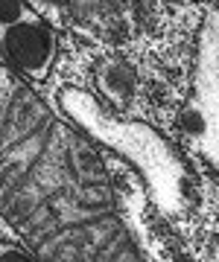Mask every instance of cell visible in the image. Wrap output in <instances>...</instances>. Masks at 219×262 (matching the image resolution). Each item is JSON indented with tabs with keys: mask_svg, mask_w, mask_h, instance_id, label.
Here are the masks:
<instances>
[{
	"mask_svg": "<svg viewBox=\"0 0 219 262\" xmlns=\"http://www.w3.org/2000/svg\"><path fill=\"white\" fill-rule=\"evenodd\" d=\"M58 108L76 128H82L94 143L117 151L126 158L149 189V198L164 215H181L190 207V175L187 163L181 160L164 134L137 120H120L111 114L91 91L82 88H62L58 91Z\"/></svg>",
	"mask_w": 219,
	"mask_h": 262,
	"instance_id": "obj_1",
	"label": "cell"
},
{
	"mask_svg": "<svg viewBox=\"0 0 219 262\" xmlns=\"http://www.w3.org/2000/svg\"><path fill=\"white\" fill-rule=\"evenodd\" d=\"M181 131L190 149L219 175V9L205 12L196 32L190 99L181 111Z\"/></svg>",
	"mask_w": 219,
	"mask_h": 262,
	"instance_id": "obj_2",
	"label": "cell"
},
{
	"mask_svg": "<svg viewBox=\"0 0 219 262\" xmlns=\"http://www.w3.org/2000/svg\"><path fill=\"white\" fill-rule=\"evenodd\" d=\"M0 53L27 79H47L58 56L56 29L27 0H0Z\"/></svg>",
	"mask_w": 219,
	"mask_h": 262,
	"instance_id": "obj_3",
	"label": "cell"
},
{
	"mask_svg": "<svg viewBox=\"0 0 219 262\" xmlns=\"http://www.w3.org/2000/svg\"><path fill=\"white\" fill-rule=\"evenodd\" d=\"M96 88L111 105L126 108L129 99L134 96V70L123 58H99L96 61Z\"/></svg>",
	"mask_w": 219,
	"mask_h": 262,
	"instance_id": "obj_4",
	"label": "cell"
},
{
	"mask_svg": "<svg viewBox=\"0 0 219 262\" xmlns=\"http://www.w3.org/2000/svg\"><path fill=\"white\" fill-rule=\"evenodd\" d=\"M0 262H38V256H32L24 245L0 242Z\"/></svg>",
	"mask_w": 219,
	"mask_h": 262,
	"instance_id": "obj_5",
	"label": "cell"
},
{
	"mask_svg": "<svg viewBox=\"0 0 219 262\" xmlns=\"http://www.w3.org/2000/svg\"><path fill=\"white\" fill-rule=\"evenodd\" d=\"M208 256H210V262H219V236L213 239V245H210V253H208Z\"/></svg>",
	"mask_w": 219,
	"mask_h": 262,
	"instance_id": "obj_6",
	"label": "cell"
}]
</instances>
